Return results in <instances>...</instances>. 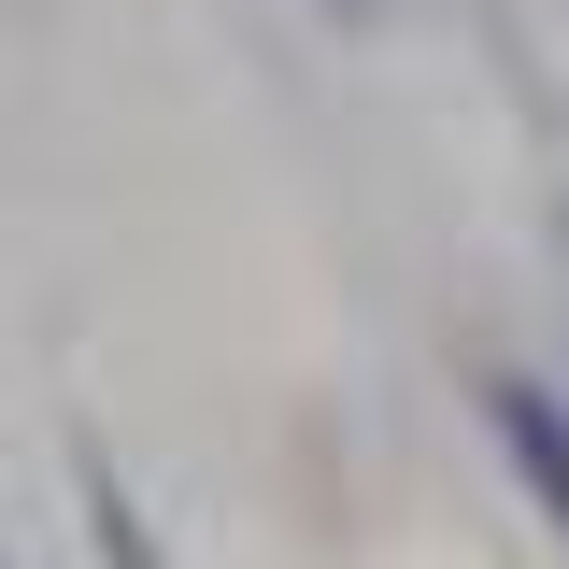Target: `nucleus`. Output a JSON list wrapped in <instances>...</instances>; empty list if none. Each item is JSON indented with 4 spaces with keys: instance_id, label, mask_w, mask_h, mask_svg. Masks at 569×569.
Wrapping results in <instances>:
<instances>
[{
    "instance_id": "nucleus-1",
    "label": "nucleus",
    "mask_w": 569,
    "mask_h": 569,
    "mask_svg": "<svg viewBox=\"0 0 569 569\" xmlns=\"http://www.w3.org/2000/svg\"><path fill=\"white\" fill-rule=\"evenodd\" d=\"M485 427H498V456H512V485L541 498V527L569 541V399L541 370H485Z\"/></svg>"
},
{
    "instance_id": "nucleus-2",
    "label": "nucleus",
    "mask_w": 569,
    "mask_h": 569,
    "mask_svg": "<svg viewBox=\"0 0 569 569\" xmlns=\"http://www.w3.org/2000/svg\"><path fill=\"white\" fill-rule=\"evenodd\" d=\"M71 485H86V541H100V569H171L157 556V527H142V498L100 470V456H71Z\"/></svg>"
},
{
    "instance_id": "nucleus-3",
    "label": "nucleus",
    "mask_w": 569,
    "mask_h": 569,
    "mask_svg": "<svg viewBox=\"0 0 569 569\" xmlns=\"http://www.w3.org/2000/svg\"><path fill=\"white\" fill-rule=\"evenodd\" d=\"M556 242H569V200H556Z\"/></svg>"
},
{
    "instance_id": "nucleus-4",
    "label": "nucleus",
    "mask_w": 569,
    "mask_h": 569,
    "mask_svg": "<svg viewBox=\"0 0 569 569\" xmlns=\"http://www.w3.org/2000/svg\"><path fill=\"white\" fill-rule=\"evenodd\" d=\"M342 14H370V0H342Z\"/></svg>"
}]
</instances>
